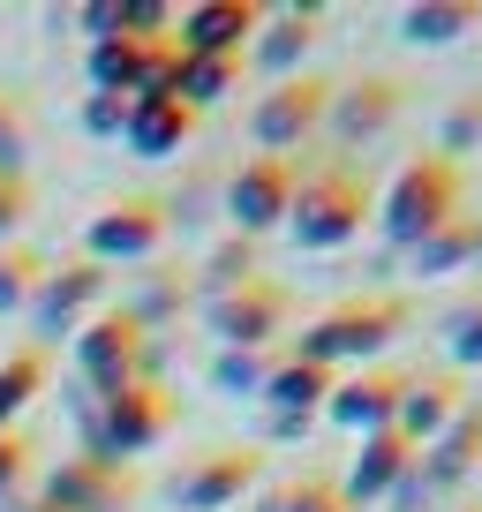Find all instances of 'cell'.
Instances as JSON below:
<instances>
[{
  "mask_svg": "<svg viewBox=\"0 0 482 512\" xmlns=\"http://www.w3.org/2000/svg\"><path fill=\"white\" fill-rule=\"evenodd\" d=\"M106 294V272L98 264H61V272H46V287L31 294V347H53V339H76L83 324H91V302Z\"/></svg>",
  "mask_w": 482,
  "mask_h": 512,
  "instance_id": "30bf717a",
  "label": "cell"
},
{
  "mask_svg": "<svg viewBox=\"0 0 482 512\" xmlns=\"http://www.w3.org/2000/svg\"><path fill=\"white\" fill-rule=\"evenodd\" d=\"M76 23L91 31V46H106V38H121V0H83Z\"/></svg>",
  "mask_w": 482,
  "mask_h": 512,
  "instance_id": "d590c367",
  "label": "cell"
},
{
  "mask_svg": "<svg viewBox=\"0 0 482 512\" xmlns=\"http://www.w3.org/2000/svg\"><path fill=\"white\" fill-rule=\"evenodd\" d=\"M294 189H302V166L294 159H272V151L249 159L234 181H226V219H234V234L257 241V234H272V226H287Z\"/></svg>",
  "mask_w": 482,
  "mask_h": 512,
  "instance_id": "8992f818",
  "label": "cell"
},
{
  "mask_svg": "<svg viewBox=\"0 0 482 512\" xmlns=\"http://www.w3.org/2000/svg\"><path fill=\"white\" fill-rule=\"evenodd\" d=\"M166 430H174V392H166L159 377L113 392V400H91V392L76 400L83 460H98V467H121V460H136V452H151Z\"/></svg>",
  "mask_w": 482,
  "mask_h": 512,
  "instance_id": "6da1fadb",
  "label": "cell"
},
{
  "mask_svg": "<svg viewBox=\"0 0 482 512\" xmlns=\"http://www.w3.org/2000/svg\"><path fill=\"white\" fill-rule=\"evenodd\" d=\"M196 113L181 106V98H129V128H121V144L136 151V159H174L181 144H189Z\"/></svg>",
  "mask_w": 482,
  "mask_h": 512,
  "instance_id": "ac0fdd59",
  "label": "cell"
},
{
  "mask_svg": "<svg viewBox=\"0 0 482 512\" xmlns=\"http://www.w3.org/2000/svg\"><path fill=\"white\" fill-rule=\"evenodd\" d=\"M159 241H166V204L121 196V204L91 211V226H83V264H151Z\"/></svg>",
  "mask_w": 482,
  "mask_h": 512,
  "instance_id": "52a82bcc",
  "label": "cell"
},
{
  "mask_svg": "<svg viewBox=\"0 0 482 512\" xmlns=\"http://www.w3.org/2000/svg\"><path fill=\"white\" fill-rule=\"evenodd\" d=\"M467 407V392H460V377H407V400H400V415H392V430L407 437V445H430L437 430H445L452 415Z\"/></svg>",
  "mask_w": 482,
  "mask_h": 512,
  "instance_id": "d6986e66",
  "label": "cell"
},
{
  "mask_svg": "<svg viewBox=\"0 0 482 512\" xmlns=\"http://www.w3.org/2000/svg\"><path fill=\"white\" fill-rule=\"evenodd\" d=\"M287 287L279 279H249V287H234V294H219L211 302V339L219 347H241V354H264L272 347V332L287 324Z\"/></svg>",
  "mask_w": 482,
  "mask_h": 512,
  "instance_id": "7c38bea8",
  "label": "cell"
},
{
  "mask_svg": "<svg viewBox=\"0 0 482 512\" xmlns=\"http://www.w3.org/2000/svg\"><path fill=\"white\" fill-rule=\"evenodd\" d=\"M400 332H407V302H400V294L339 302V309H324V317L309 324L302 339H294V362H317V369H332V377H339V362L370 369V362H377V354H385Z\"/></svg>",
  "mask_w": 482,
  "mask_h": 512,
  "instance_id": "7a4b0ae2",
  "label": "cell"
},
{
  "mask_svg": "<svg viewBox=\"0 0 482 512\" xmlns=\"http://www.w3.org/2000/svg\"><path fill=\"white\" fill-rule=\"evenodd\" d=\"M475 128H482V106H467V113H452V128H445V144H452V151H460V144H467V136H475Z\"/></svg>",
  "mask_w": 482,
  "mask_h": 512,
  "instance_id": "74e56055",
  "label": "cell"
},
{
  "mask_svg": "<svg viewBox=\"0 0 482 512\" xmlns=\"http://www.w3.org/2000/svg\"><path fill=\"white\" fill-rule=\"evenodd\" d=\"M475 23H482L475 0H415V8L400 16V38L407 46H452V38L475 31Z\"/></svg>",
  "mask_w": 482,
  "mask_h": 512,
  "instance_id": "603a6c76",
  "label": "cell"
},
{
  "mask_svg": "<svg viewBox=\"0 0 482 512\" xmlns=\"http://www.w3.org/2000/svg\"><path fill=\"white\" fill-rule=\"evenodd\" d=\"M46 256L38 249H0V317H23V309H31V294L46 287Z\"/></svg>",
  "mask_w": 482,
  "mask_h": 512,
  "instance_id": "484cf974",
  "label": "cell"
},
{
  "mask_svg": "<svg viewBox=\"0 0 482 512\" xmlns=\"http://www.w3.org/2000/svg\"><path fill=\"white\" fill-rule=\"evenodd\" d=\"M38 505H53V512H121L129 505V482H121V467H98V460H61L46 475V497Z\"/></svg>",
  "mask_w": 482,
  "mask_h": 512,
  "instance_id": "e0dca14e",
  "label": "cell"
},
{
  "mask_svg": "<svg viewBox=\"0 0 482 512\" xmlns=\"http://www.w3.org/2000/svg\"><path fill=\"white\" fill-rule=\"evenodd\" d=\"M23 475H31V445H23V437H0V505L23 490Z\"/></svg>",
  "mask_w": 482,
  "mask_h": 512,
  "instance_id": "836d02e7",
  "label": "cell"
},
{
  "mask_svg": "<svg viewBox=\"0 0 482 512\" xmlns=\"http://www.w3.org/2000/svg\"><path fill=\"white\" fill-rule=\"evenodd\" d=\"M475 512H482V505H475Z\"/></svg>",
  "mask_w": 482,
  "mask_h": 512,
  "instance_id": "60d3db41",
  "label": "cell"
},
{
  "mask_svg": "<svg viewBox=\"0 0 482 512\" xmlns=\"http://www.w3.org/2000/svg\"><path fill=\"white\" fill-rule=\"evenodd\" d=\"M257 279V241H219V249L204 256V302H219V294H234V287H249Z\"/></svg>",
  "mask_w": 482,
  "mask_h": 512,
  "instance_id": "4316f807",
  "label": "cell"
},
{
  "mask_svg": "<svg viewBox=\"0 0 482 512\" xmlns=\"http://www.w3.org/2000/svg\"><path fill=\"white\" fill-rule=\"evenodd\" d=\"M475 460H482V400H467L460 415H452L445 430H437L430 445L415 452V490H422V497L452 490V482H460Z\"/></svg>",
  "mask_w": 482,
  "mask_h": 512,
  "instance_id": "5bb4252c",
  "label": "cell"
},
{
  "mask_svg": "<svg viewBox=\"0 0 482 512\" xmlns=\"http://www.w3.org/2000/svg\"><path fill=\"white\" fill-rule=\"evenodd\" d=\"M174 309H181V287H174V279H159V287H144V294L129 302V317H136V324H166Z\"/></svg>",
  "mask_w": 482,
  "mask_h": 512,
  "instance_id": "d6a6232c",
  "label": "cell"
},
{
  "mask_svg": "<svg viewBox=\"0 0 482 512\" xmlns=\"http://www.w3.org/2000/svg\"><path fill=\"white\" fill-rule=\"evenodd\" d=\"M332 384H339L332 369H317V362H294V354H279L257 400H264V415H324Z\"/></svg>",
  "mask_w": 482,
  "mask_h": 512,
  "instance_id": "ffe728a7",
  "label": "cell"
},
{
  "mask_svg": "<svg viewBox=\"0 0 482 512\" xmlns=\"http://www.w3.org/2000/svg\"><path fill=\"white\" fill-rule=\"evenodd\" d=\"M407 467H415V445H407L400 430H377V437H362V452H354L347 482H339L347 512H362V505H377V497H392V490L407 482Z\"/></svg>",
  "mask_w": 482,
  "mask_h": 512,
  "instance_id": "2e32d148",
  "label": "cell"
},
{
  "mask_svg": "<svg viewBox=\"0 0 482 512\" xmlns=\"http://www.w3.org/2000/svg\"><path fill=\"white\" fill-rule=\"evenodd\" d=\"M407 91L392 76H362L347 83V91H332V106H324V121H332V136H347V144H370V136H385L392 121H400Z\"/></svg>",
  "mask_w": 482,
  "mask_h": 512,
  "instance_id": "9a60e30c",
  "label": "cell"
},
{
  "mask_svg": "<svg viewBox=\"0 0 482 512\" xmlns=\"http://www.w3.org/2000/svg\"><path fill=\"white\" fill-rule=\"evenodd\" d=\"M264 512H347V497H339L332 475H302V482H287V490L264 497Z\"/></svg>",
  "mask_w": 482,
  "mask_h": 512,
  "instance_id": "83f0119b",
  "label": "cell"
},
{
  "mask_svg": "<svg viewBox=\"0 0 482 512\" xmlns=\"http://www.w3.org/2000/svg\"><path fill=\"white\" fill-rule=\"evenodd\" d=\"M23 512H53V505H23Z\"/></svg>",
  "mask_w": 482,
  "mask_h": 512,
  "instance_id": "ab89813d",
  "label": "cell"
},
{
  "mask_svg": "<svg viewBox=\"0 0 482 512\" xmlns=\"http://www.w3.org/2000/svg\"><path fill=\"white\" fill-rule=\"evenodd\" d=\"M445 347H452L460 369H482V302H460L445 317Z\"/></svg>",
  "mask_w": 482,
  "mask_h": 512,
  "instance_id": "f546056e",
  "label": "cell"
},
{
  "mask_svg": "<svg viewBox=\"0 0 482 512\" xmlns=\"http://www.w3.org/2000/svg\"><path fill=\"white\" fill-rule=\"evenodd\" d=\"M370 219H377L370 181L354 174V166H317V174H302V189H294L287 234L302 241V249H347Z\"/></svg>",
  "mask_w": 482,
  "mask_h": 512,
  "instance_id": "277c9868",
  "label": "cell"
},
{
  "mask_svg": "<svg viewBox=\"0 0 482 512\" xmlns=\"http://www.w3.org/2000/svg\"><path fill=\"white\" fill-rule=\"evenodd\" d=\"M317 8H287V16H272L264 23V38H257V61H264V76H279L287 83L294 68H302V53L317 46Z\"/></svg>",
  "mask_w": 482,
  "mask_h": 512,
  "instance_id": "44dd1931",
  "label": "cell"
},
{
  "mask_svg": "<svg viewBox=\"0 0 482 512\" xmlns=\"http://www.w3.org/2000/svg\"><path fill=\"white\" fill-rule=\"evenodd\" d=\"M83 128H91V136H121V128H129V98L91 91V98H83Z\"/></svg>",
  "mask_w": 482,
  "mask_h": 512,
  "instance_id": "1f68e13d",
  "label": "cell"
},
{
  "mask_svg": "<svg viewBox=\"0 0 482 512\" xmlns=\"http://www.w3.org/2000/svg\"><path fill=\"white\" fill-rule=\"evenodd\" d=\"M264 31L257 0H196L174 16V53H204V61H241V46Z\"/></svg>",
  "mask_w": 482,
  "mask_h": 512,
  "instance_id": "8fae6325",
  "label": "cell"
},
{
  "mask_svg": "<svg viewBox=\"0 0 482 512\" xmlns=\"http://www.w3.org/2000/svg\"><path fill=\"white\" fill-rule=\"evenodd\" d=\"M234 76H241V61H204V53H181L174 61V98L181 106H219L226 91H234Z\"/></svg>",
  "mask_w": 482,
  "mask_h": 512,
  "instance_id": "d4e9b609",
  "label": "cell"
},
{
  "mask_svg": "<svg viewBox=\"0 0 482 512\" xmlns=\"http://www.w3.org/2000/svg\"><path fill=\"white\" fill-rule=\"evenodd\" d=\"M76 369H83V392L91 400H113V392H129V384L159 377V354L144 347V324L129 309H106L76 332Z\"/></svg>",
  "mask_w": 482,
  "mask_h": 512,
  "instance_id": "5b68a950",
  "label": "cell"
},
{
  "mask_svg": "<svg viewBox=\"0 0 482 512\" xmlns=\"http://www.w3.org/2000/svg\"><path fill=\"white\" fill-rule=\"evenodd\" d=\"M309 422L317 415H264V430H272L279 445H294V437H309Z\"/></svg>",
  "mask_w": 482,
  "mask_h": 512,
  "instance_id": "8d00e7d4",
  "label": "cell"
},
{
  "mask_svg": "<svg viewBox=\"0 0 482 512\" xmlns=\"http://www.w3.org/2000/svg\"><path fill=\"white\" fill-rule=\"evenodd\" d=\"M23 211H31V181H23V174H0V241L23 226Z\"/></svg>",
  "mask_w": 482,
  "mask_h": 512,
  "instance_id": "e575fe53",
  "label": "cell"
},
{
  "mask_svg": "<svg viewBox=\"0 0 482 512\" xmlns=\"http://www.w3.org/2000/svg\"><path fill=\"white\" fill-rule=\"evenodd\" d=\"M166 31H174L166 0H121V38H166Z\"/></svg>",
  "mask_w": 482,
  "mask_h": 512,
  "instance_id": "4dcf8cb0",
  "label": "cell"
},
{
  "mask_svg": "<svg viewBox=\"0 0 482 512\" xmlns=\"http://www.w3.org/2000/svg\"><path fill=\"white\" fill-rule=\"evenodd\" d=\"M332 91H339V83H324V76H287V83H272V91L257 98V113H249V128H257V144L272 151V159H287V151L302 144L309 128L324 121Z\"/></svg>",
  "mask_w": 482,
  "mask_h": 512,
  "instance_id": "9c48e42d",
  "label": "cell"
},
{
  "mask_svg": "<svg viewBox=\"0 0 482 512\" xmlns=\"http://www.w3.org/2000/svg\"><path fill=\"white\" fill-rule=\"evenodd\" d=\"M46 377H53V362H46V347H16L8 362H0V437H16V422H23V407L46 392Z\"/></svg>",
  "mask_w": 482,
  "mask_h": 512,
  "instance_id": "7402d4cb",
  "label": "cell"
},
{
  "mask_svg": "<svg viewBox=\"0 0 482 512\" xmlns=\"http://www.w3.org/2000/svg\"><path fill=\"white\" fill-rule=\"evenodd\" d=\"M257 475H264V452H249V445H241V452H204L196 467L174 475V505L181 512H226Z\"/></svg>",
  "mask_w": 482,
  "mask_h": 512,
  "instance_id": "4fadbf2b",
  "label": "cell"
},
{
  "mask_svg": "<svg viewBox=\"0 0 482 512\" xmlns=\"http://www.w3.org/2000/svg\"><path fill=\"white\" fill-rule=\"evenodd\" d=\"M0 174H23V166H16V121H8V106H0Z\"/></svg>",
  "mask_w": 482,
  "mask_h": 512,
  "instance_id": "f35d334b",
  "label": "cell"
},
{
  "mask_svg": "<svg viewBox=\"0 0 482 512\" xmlns=\"http://www.w3.org/2000/svg\"><path fill=\"white\" fill-rule=\"evenodd\" d=\"M407 377H415V369H385V362L339 377L332 400H324V422H332V430H354V437L392 430V415H400V400H407Z\"/></svg>",
  "mask_w": 482,
  "mask_h": 512,
  "instance_id": "ba28073f",
  "label": "cell"
},
{
  "mask_svg": "<svg viewBox=\"0 0 482 512\" xmlns=\"http://www.w3.org/2000/svg\"><path fill=\"white\" fill-rule=\"evenodd\" d=\"M264 377H272V354H241V347L211 354V384L219 392H264Z\"/></svg>",
  "mask_w": 482,
  "mask_h": 512,
  "instance_id": "f1b7e54d",
  "label": "cell"
},
{
  "mask_svg": "<svg viewBox=\"0 0 482 512\" xmlns=\"http://www.w3.org/2000/svg\"><path fill=\"white\" fill-rule=\"evenodd\" d=\"M407 256H415V272H422V279L460 272L467 256H482V219H467V211H460V219H445L430 241H422V249H407Z\"/></svg>",
  "mask_w": 482,
  "mask_h": 512,
  "instance_id": "cb8c5ba5",
  "label": "cell"
},
{
  "mask_svg": "<svg viewBox=\"0 0 482 512\" xmlns=\"http://www.w3.org/2000/svg\"><path fill=\"white\" fill-rule=\"evenodd\" d=\"M445 219H460V166L437 159V151H430V159H407L400 181L385 189V204H377V234H385V249H422Z\"/></svg>",
  "mask_w": 482,
  "mask_h": 512,
  "instance_id": "3957f363",
  "label": "cell"
}]
</instances>
